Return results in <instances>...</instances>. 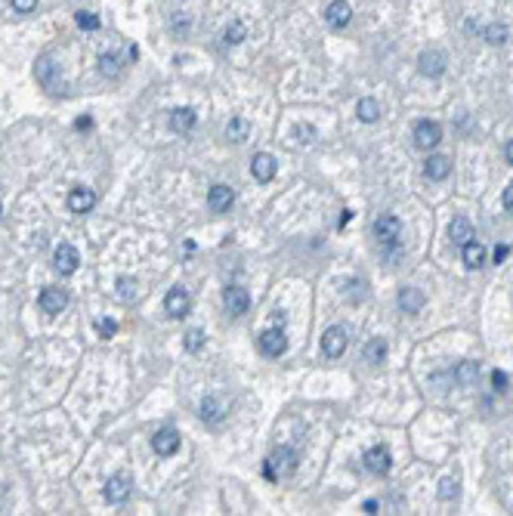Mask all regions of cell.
Returning <instances> with one entry per match:
<instances>
[{
	"label": "cell",
	"mask_w": 513,
	"mask_h": 516,
	"mask_svg": "<svg viewBox=\"0 0 513 516\" xmlns=\"http://www.w3.org/2000/svg\"><path fill=\"white\" fill-rule=\"evenodd\" d=\"M201 418H204V420H220V418H223V411H220L217 399H204V402H201Z\"/></svg>",
	"instance_id": "e575fe53"
},
{
	"label": "cell",
	"mask_w": 513,
	"mask_h": 516,
	"mask_svg": "<svg viewBox=\"0 0 513 516\" xmlns=\"http://www.w3.org/2000/svg\"><path fill=\"white\" fill-rule=\"evenodd\" d=\"M130 492H133V483L124 473H115V476H109V483H105V501H109V504H124V501L130 498Z\"/></svg>",
	"instance_id": "30bf717a"
},
{
	"label": "cell",
	"mask_w": 513,
	"mask_h": 516,
	"mask_svg": "<svg viewBox=\"0 0 513 516\" xmlns=\"http://www.w3.org/2000/svg\"><path fill=\"white\" fill-rule=\"evenodd\" d=\"M325 19H328L331 28H346L350 19H353V6L346 3V0H334V3L325 10Z\"/></svg>",
	"instance_id": "ffe728a7"
},
{
	"label": "cell",
	"mask_w": 513,
	"mask_h": 516,
	"mask_svg": "<svg viewBox=\"0 0 513 516\" xmlns=\"http://www.w3.org/2000/svg\"><path fill=\"white\" fill-rule=\"evenodd\" d=\"M424 174H427V180H433V183L445 180V176L452 174V158L448 155H430L427 164H424Z\"/></svg>",
	"instance_id": "ac0fdd59"
},
{
	"label": "cell",
	"mask_w": 513,
	"mask_h": 516,
	"mask_svg": "<svg viewBox=\"0 0 513 516\" xmlns=\"http://www.w3.org/2000/svg\"><path fill=\"white\" fill-rule=\"evenodd\" d=\"M195 124H198L195 109H176L174 114H170V127H174L176 133H189Z\"/></svg>",
	"instance_id": "603a6c76"
},
{
	"label": "cell",
	"mask_w": 513,
	"mask_h": 516,
	"mask_svg": "<svg viewBox=\"0 0 513 516\" xmlns=\"http://www.w3.org/2000/svg\"><path fill=\"white\" fill-rule=\"evenodd\" d=\"M439 142H443V127H439V121H418L415 124V146L424 149V152H430V149H436Z\"/></svg>",
	"instance_id": "5b68a950"
},
{
	"label": "cell",
	"mask_w": 513,
	"mask_h": 516,
	"mask_svg": "<svg viewBox=\"0 0 513 516\" xmlns=\"http://www.w3.org/2000/svg\"><path fill=\"white\" fill-rule=\"evenodd\" d=\"M461 257H464V266L467 269H480L482 263H486V248L480 245V241H467L464 248H461Z\"/></svg>",
	"instance_id": "7402d4cb"
},
{
	"label": "cell",
	"mask_w": 513,
	"mask_h": 516,
	"mask_svg": "<svg viewBox=\"0 0 513 516\" xmlns=\"http://www.w3.org/2000/svg\"><path fill=\"white\" fill-rule=\"evenodd\" d=\"M390 467H393V455H390L387 446H372L365 451V470L374 473V476H387Z\"/></svg>",
	"instance_id": "8992f818"
},
{
	"label": "cell",
	"mask_w": 513,
	"mask_h": 516,
	"mask_svg": "<svg viewBox=\"0 0 513 516\" xmlns=\"http://www.w3.org/2000/svg\"><path fill=\"white\" fill-rule=\"evenodd\" d=\"M275 170H279V161H275L269 152H256L251 158V174L256 183H273L275 180Z\"/></svg>",
	"instance_id": "8fae6325"
},
{
	"label": "cell",
	"mask_w": 513,
	"mask_h": 516,
	"mask_svg": "<svg viewBox=\"0 0 513 516\" xmlns=\"http://www.w3.org/2000/svg\"><path fill=\"white\" fill-rule=\"evenodd\" d=\"M507 38H510V28L504 22H491V25L482 28V40H489V44H495V47L507 44Z\"/></svg>",
	"instance_id": "4316f807"
},
{
	"label": "cell",
	"mask_w": 513,
	"mask_h": 516,
	"mask_svg": "<svg viewBox=\"0 0 513 516\" xmlns=\"http://www.w3.org/2000/svg\"><path fill=\"white\" fill-rule=\"evenodd\" d=\"M355 114H359V121H365V124H374V121L381 118V103L372 96L359 99V103H355Z\"/></svg>",
	"instance_id": "cb8c5ba5"
},
{
	"label": "cell",
	"mask_w": 513,
	"mask_h": 516,
	"mask_svg": "<svg viewBox=\"0 0 513 516\" xmlns=\"http://www.w3.org/2000/svg\"><path fill=\"white\" fill-rule=\"evenodd\" d=\"M96 334L105 337V340H109V337H115V334H118V321H112V319H96Z\"/></svg>",
	"instance_id": "d590c367"
},
{
	"label": "cell",
	"mask_w": 513,
	"mask_h": 516,
	"mask_svg": "<svg viewBox=\"0 0 513 516\" xmlns=\"http://www.w3.org/2000/svg\"><path fill=\"white\" fill-rule=\"evenodd\" d=\"M387 353H390V347H387V340H383V337H374V340L365 343V362L381 365L383 359H387Z\"/></svg>",
	"instance_id": "484cf974"
},
{
	"label": "cell",
	"mask_w": 513,
	"mask_h": 516,
	"mask_svg": "<svg viewBox=\"0 0 513 516\" xmlns=\"http://www.w3.org/2000/svg\"><path fill=\"white\" fill-rule=\"evenodd\" d=\"M362 510H365V513H377V501H374V498H368L365 504H362Z\"/></svg>",
	"instance_id": "7bdbcfd3"
},
{
	"label": "cell",
	"mask_w": 513,
	"mask_h": 516,
	"mask_svg": "<svg viewBox=\"0 0 513 516\" xmlns=\"http://www.w3.org/2000/svg\"><path fill=\"white\" fill-rule=\"evenodd\" d=\"M256 343H260V353L269 356V359H279V356L288 353V334L282 328H266V331L256 337Z\"/></svg>",
	"instance_id": "277c9868"
},
{
	"label": "cell",
	"mask_w": 513,
	"mask_h": 516,
	"mask_svg": "<svg viewBox=\"0 0 513 516\" xmlns=\"http://www.w3.org/2000/svg\"><path fill=\"white\" fill-rule=\"evenodd\" d=\"M448 235H452V245H454V248H464L467 241H473V238H476L473 223H470L467 217H454V220H452V226H448Z\"/></svg>",
	"instance_id": "d6986e66"
},
{
	"label": "cell",
	"mask_w": 513,
	"mask_h": 516,
	"mask_svg": "<svg viewBox=\"0 0 513 516\" xmlns=\"http://www.w3.org/2000/svg\"><path fill=\"white\" fill-rule=\"evenodd\" d=\"M34 77H38V84L44 87L47 93H62V75H59V66L53 62V56H40L38 62H34Z\"/></svg>",
	"instance_id": "7a4b0ae2"
},
{
	"label": "cell",
	"mask_w": 513,
	"mask_h": 516,
	"mask_svg": "<svg viewBox=\"0 0 513 516\" xmlns=\"http://www.w3.org/2000/svg\"><path fill=\"white\" fill-rule=\"evenodd\" d=\"M418 71L424 77H439L445 71V53L443 50H424L418 56Z\"/></svg>",
	"instance_id": "7c38bea8"
},
{
	"label": "cell",
	"mask_w": 513,
	"mask_h": 516,
	"mask_svg": "<svg viewBox=\"0 0 513 516\" xmlns=\"http://www.w3.org/2000/svg\"><path fill=\"white\" fill-rule=\"evenodd\" d=\"M0 220H3V204H0Z\"/></svg>",
	"instance_id": "f6af8a7d"
},
{
	"label": "cell",
	"mask_w": 513,
	"mask_h": 516,
	"mask_svg": "<svg viewBox=\"0 0 513 516\" xmlns=\"http://www.w3.org/2000/svg\"><path fill=\"white\" fill-rule=\"evenodd\" d=\"M223 40L229 47H235V44H241V40H245V22H241V19H232L229 25H226V34H223Z\"/></svg>",
	"instance_id": "f1b7e54d"
},
{
	"label": "cell",
	"mask_w": 513,
	"mask_h": 516,
	"mask_svg": "<svg viewBox=\"0 0 513 516\" xmlns=\"http://www.w3.org/2000/svg\"><path fill=\"white\" fill-rule=\"evenodd\" d=\"M75 22H77V28H84V31H96V28H99V16H96V13L81 10L75 16Z\"/></svg>",
	"instance_id": "836d02e7"
},
{
	"label": "cell",
	"mask_w": 513,
	"mask_h": 516,
	"mask_svg": "<svg viewBox=\"0 0 513 516\" xmlns=\"http://www.w3.org/2000/svg\"><path fill=\"white\" fill-rule=\"evenodd\" d=\"M374 235H377V241H381V248H387V250L399 248V238H402V223H399V217L381 213V217L374 220Z\"/></svg>",
	"instance_id": "3957f363"
},
{
	"label": "cell",
	"mask_w": 513,
	"mask_h": 516,
	"mask_svg": "<svg viewBox=\"0 0 513 516\" xmlns=\"http://www.w3.org/2000/svg\"><path fill=\"white\" fill-rule=\"evenodd\" d=\"M424 303H427V297H424V291H420V288H402V291H399V310H402V312L418 315L420 310H424Z\"/></svg>",
	"instance_id": "44dd1931"
},
{
	"label": "cell",
	"mask_w": 513,
	"mask_h": 516,
	"mask_svg": "<svg viewBox=\"0 0 513 516\" xmlns=\"http://www.w3.org/2000/svg\"><path fill=\"white\" fill-rule=\"evenodd\" d=\"M38 303L47 315H59L68 306V291L66 288H44L40 297H38Z\"/></svg>",
	"instance_id": "4fadbf2b"
},
{
	"label": "cell",
	"mask_w": 513,
	"mask_h": 516,
	"mask_svg": "<svg viewBox=\"0 0 513 516\" xmlns=\"http://www.w3.org/2000/svg\"><path fill=\"white\" fill-rule=\"evenodd\" d=\"M507 254H510L507 245H498L495 248V263H504V260H507Z\"/></svg>",
	"instance_id": "b9f144b4"
},
{
	"label": "cell",
	"mask_w": 513,
	"mask_h": 516,
	"mask_svg": "<svg viewBox=\"0 0 513 516\" xmlns=\"http://www.w3.org/2000/svg\"><path fill=\"white\" fill-rule=\"evenodd\" d=\"M96 207V192L87 189V185H77V189L68 192V211L71 213H90Z\"/></svg>",
	"instance_id": "9a60e30c"
},
{
	"label": "cell",
	"mask_w": 513,
	"mask_h": 516,
	"mask_svg": "<svg viewBox=\"0 0 513 516\" xmlns=\"http://www.w3.org/2000/svg\"><path fill=\"white\" fill-rule=\"evenodd\" d=\"M504 155H507V161L513 164V139L507 142V146H504Z\"/></svg>",
	"instance_id": "ee69618b"
},
{
	"label": "cell",
	"mask_w": 513,
	"mask_h": 516,
	"mask_svg": "<svg viewBox=\"0 0 513 516\" xmlns=\"http://www.w3.org/2000/svg\"><path fill=\"white\" fill-rule=\"evenodd\" d=\"M99 75L102 77H118L121 75V59L112 53H102L99 56Z\"/></svg>",
	"instance_id": "83f0119b"
},
{
	"label": "cell",
	"mask_w": 513,
	"mask_h": 516,
	"mask_svg": "<svg viewBox=\"0 0 513 516\" xmlns=\"http://www.w3.org/2000/svg\"><path fill=\"white\" fill-rule=\"evenodd\" d=\"M491 384H495L498 393H504L507 390V374H504V371H491Z\"/></svg>",
	"instance_id": "ab89813d"
},
{
	"label": "cell",
	"mask_w": 513,
	"mask_h": 516,
	"mask_svg": "<svg viewBox=\"0 0 513 516\" xmlns=\"http://www.w3.org/2000/svg\"><path fill=\"white\" fill-rule=\"evenodd\" d=\"M458 476H445L443 479V483H439V498H443V501H454V498H458Z\"/></svg>",
	"instance_id": "d6a6232c"
},
{
	"label": "cell",
	"mask_w": 513,
	"mask_h": 516,
	"mask_svg": "<svg viewBox=\"0 0 513 516\" xmlns=\"http://www.w3.org/2000/svg\"><path fill=\"white\" fill-rule=\"evenodd\" d=\"M53 263H56V269H59L62 275H71V272H77V266H81V254H77L75 245L62 241V245L53 250Z\"/></svg>",
	"instance_id": "9c48e42d"
},
{
	"label": "cell",
	"mask_w": 513,
	"mask_h": 516,
	"mask_svg": "<svg viewBox=\"0 0 513 516\" xmlns=\"http://www.w3.org/2000/svg\"><path fill=\"white\" fill-rule=\"evenodd\" d=\"M152 448H155V455H161V457L176 455V451H180V433H176L174 427L158 430V433H155V439H152Z\"/></svg>",
	"instance_id": "5bb4252c"
},
{
	"label": "cell",
	"mask_w": 513,
	"mask_h": 516,
	"mask_svg": "<svg viewBox=\"0 0 513 516\" xmlns=\"http://www.w3.org/2000/svg\"><path fill=\"white\" fill-rule=\"evenodd\" d=\"M189 25H192V19L186 16V13H176L174 22H170V28H174V34H186V31H189Z\"/></svg>",
	"instance_id": "8d00e7d4"
},
{
	"label": "cell",
	"mask_w": 513,
	"mask_h": 516,
	"mask_svg": "<svg viewBox=\"0 0 513 516\" xmlns=\"http://www.w3.org/2000/svg\"><path fill=\"white\" fill-rule=\"evenodd\" d=\"M13 10L22 13V16H28V13L38 10V0H13Z\"/></svg>",
	"instance_id": "74e56055"
},
{
	"label": "cell",
	"mask_w": 513,
	"mask_h": 516,
	"mask_svg": "<svg viewBox=\"0 0 513 516\" xmlns=\"http://www.w3.org/2000/svg\"><path fill=\"white\" fill-rule=\"evenodd\" d=\"M322 353L328 359H340V356L346 353V331L340 325H331L322 334Z\"/></svg>",
	"instance_id": "ba28073f"
},
{
	"label": "cell",
	"mask_w": 513,
	"mask_h": 516,
	"mask_svg": "<svg viewBox=\"0 0 513 516\" xmlns=\"http://www.w3.org/2000/svg\"><path fill=\"white\" fill-rule=\"evenodd\" d=\"M204 340H208V337H204L201 328H189L186 337H183V347H186L189 353H198V349L204 347Z\"/></svg>",
	"instance_id": "1f68e13d"
},
{
	"label": "cell",
	"mask_w": 513,
	"mask_h": 516,
	"mask_svg": "<svg viewBox=\"0 0 513 516\" xmlns=\"http://www.w3.org/2000/svg\"><path fill=\"white\" fill-rule=\"evenodd\" d=\"M297 470V451L294 448H279L269 455V461L263 464V473H266V479H279V476H291V473Z\"/></svg>",
	"instance_id": "6da1fadb"
},
{
	"label": "cell",
	"mask_w": 513,
	"mask_h": 516,
	"mask_svg": "<svg viewBox=\"0 0 513 516\" xmlns=\"http://www.w3.org/2000/svg\"><path fill=\"white\" fill-rule=\"evenodd\" d=\"M501 202H504V211H507L510 217H513V183L507 185V189H504V198H501Z\"/></svg>",
	"instance_id": "60d3db41"
},
{
	"label": "cell",
	"mask_w": 513,
	"mask_h": 516,
	"mask_svg": "<svg viewBox=\"0 0 513 516\" xmlns=\"http://www.w3.org/2000/svg\"><path fill=\"white\" fill-rule=\"evenodd\" d=\"M235 202V192H232V185H223V183H217L213 189L208 192V207H210V213H226L232 207Z\"/></svg>",
	"instance_id": "2e32d148"
},
{
	"label": "cell",
	"mask_w": 513,
	"mask_h": 516,
	"mask_svg": "<svg viewBox=\"0 0 513 516\" xmlns=\"http://www.w3.org/2000/svg\"><path fill=\"white\" fill-rule=\"evenodd\" d=\"M294 133L300 136V142H316V127H309V124H300Z\"/></svg>",
	"instance_id": "f35d334b"
},
{
	"label": "cell",
	"mask_w": 513,
	"mask_h": 516,
	"mask_svg": "<svg viewBox=\"0 0 513 516\" xmlns=\"http://www.w3.org/2000/svg\"><path fill=\"white\" fill-rule=\"evenodd\" d=\"M226 136H229L232 142H245L247 139V121L245 118H232L229 127H226Z\"/></svg>",
	"instance_id": "4dcf8cb0"
},
{
	"label": "cell",
	"mask_w": 513,
	"mask_h": 516,
	"mask_svg": "<svg viewBox=\"0 0 513 516\" xmlns=\"http://www.w3.org/2000/svg\"><path fill=\"white\" fill-rule=\"evenodd\" d=\"M118 297L124 300V303H133V300H137V282H133L130 275L118 278Z\"/></svg>",
	"instance_id": "f546056e"
},
{
	"label": "cell",
	"mask_w": 513,
	"mask_h": 516,
	"mask_svg": "<svg viewBox=\"0 0 513 516\" xmlns=\"http://www.w3.org/2000/svg\"><path fill=\"white\" fill-rule=\"evenodd\" d=\"M192 310V297L186 288H170L167 297H164V312L170 315V319H183V315H189Z\"/></svg>",
	"instance_id": "52a82bcc"
},
{
	"label": "cell",
	"mask_w": 513,
	"mask_h": 516,
	"mask_svg": "<svg viewBox=\"0 0 513 516\" xmlns=\"http://www.w3.org/2000/svg\"><path fill=\"white\" fill-rule=\"evenodd\" d=\"M223 303H226V312L229 315H245L247 310H251V294H247L245 288H226Z\"/></svg>",
	"instance_id": "e0dca14e"
},
{
	"label": "cell",
	"mask_w": 513,
	"mask_h": 516,
	"mask_svg": "<svg viewBox=\"0 0 513 516\" xmlns=\"http://www.w3.org/2000/svg\"><path fill=\"white\" fill-rule=\"evenodd\" d=\"M454 381L461 386H473L480 381V362H461L458 368H454Z\"/></svg>",
	"instance_id": "d4e9b609"
}]
</instances>
